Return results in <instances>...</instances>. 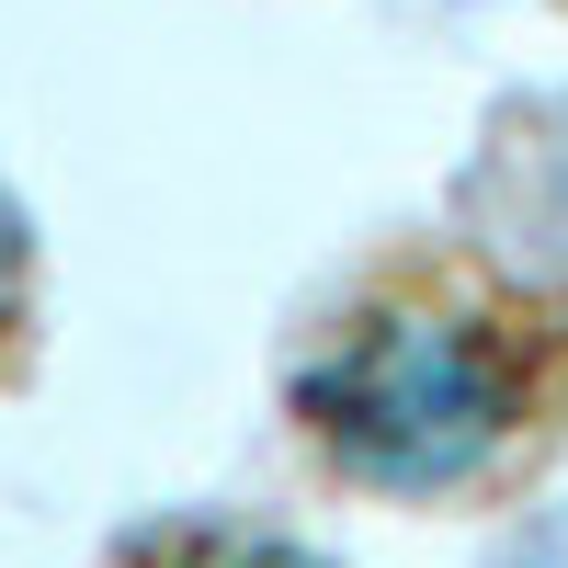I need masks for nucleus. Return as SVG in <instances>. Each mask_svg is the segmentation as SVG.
Instances as JSON below:
<instances>
[{
  "mask_svg": "<svg viewBox=\"0 0 568 568\" xmlns=\"http://www.w3.org/2000/svg\"><path fill=\"white\" fill-rule=\"evenodd\" d=\"M307 444L364 489H455L524 433V353L489 307L387 296L296 375Z\"/></svg>",
  "mask_w": 568,
  "mask_h": 568,
  "instance_id": "nucleus-1",
  "label": "nucleus"
},
{
  "mask_svg": "<svg viewBox=\"0 0 568 568\" xmlns=\"http://www.w3.org/2000/svg\"><path fill=\"white\" fill-rule=\"evenodd\" d=\"M23 307H34V227L12 205V182H0V353L23 342Z\"/></svg>",
  "mask_w": 568,
  "mask_h": 568,
  "instance_id": "nucleus-2",
  "label": "nucleus"
},
{
  "mask_svg": "<svg viewBox=\"0 0 568 568\" xmlns=\"http://www.w3.org/2000/svg\"><path fill=\"white\" fill-rule=\"evenodd\" d=\"M171 568H329L307 546H284V535H182Z\"/></svg>",
  "mask_w": 568,
  "mask_h": 568,
  "instance_id": "nucleus-3",
  "label": "nucleus"
}]
</instances>
